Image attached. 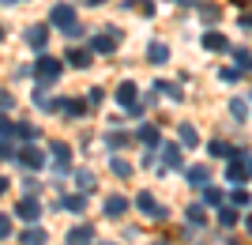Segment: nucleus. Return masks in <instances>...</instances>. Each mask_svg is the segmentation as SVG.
I'll return each mask as SVG.
<instances>
[{"mask_svg": "<svg viewBox=\"0 0 252 245\" xmlns=\"http://www.w3.org/2000/svg\"><path fill=\"white\" fill-rule=\"evenodd\" d=\"M15 215H19V219H27V223H38V215H42V204L34 200V196H23V200L15 204Z\"/></svg>", "mask_w": 252, "mask_h": 245, "instance_id": "obj_1", "label": "nucleus"}, {"mask_svg": "<svg viewBox=\"0 0 252 245\" xmlns=\"http://www.w3.org/2000/svg\"><path fill=\"white\" fill-rule=\"evenodd\" d=\"M117 102H121L128 113H139V95H136V87H132V83H121V87H117Z\"/></svg>", "mask_w": 252, "mask_h": 245, "instance_id": "obj_2", "label": "nucleus"}, {"mask_svg": "<svg viewBox=\"0 0 252 245\" xmlns=\"http://www.w3.org/2000/svg\"><path fill=\"white\" fill-rule=\"evenodd\" d=\"M49 19H53V27H64V31H72V27H75V11L68 8V4H57Z\"/></svg>", "mask_w": 252, "mask_h": 245, "instance_id": "obj_3", "label": "nucleus"}, {"mask_svg": "<svg viewBox=\"0 0 252 245\" xmlns=\"http://www.w3.org/2000/svg\"><path fill=\"white\" fill-rule=\"evenodd\" d=\"M34 72H38V79H45V83H49V79H57V75H61V64L53 61V57H38Z\"/></svg>", "mask_w": 252, "mask_h": 245, "instance_id": "obj_4", "label": "nucleus"}, {"mask_svg": "<svg viewBox=\"0 0 252 245\" xmlns=\"http://www.w3.org/2000/svg\"><path fill=\"white\" fill-rule=\"evenodd\" d=\"M117 45H121V31H113V27H109L105 34H98V38H94V49H98V53H113Z\"/></svg>", "mask_w": 252, "mask_h": 245, "instance_id": "obj_5", "label": "nucleus"}, {"mask_svg": "<svg viewBox=\"0 0 252 245\" xmlns=\"http://www.w3.org/2000/svg\"><path fill=\"white\" fill-rule=\"evenodd\" d=\"M19 162L27 166V170H42V166H45V151H38V147H23V151H19Z\"/></svg>", "mask_w": 252, "mask_h": 245, "instance_id": "obj_6", "label": "nucleus"}, {"mask_svg": "<svg viewBox=\"0 0 252 245\" xmlns=\"http://www.w3.org/2000/svg\"><path fill=\"white\" fill-rule=\"evenodd\" d=\"M245 174H249V162H245L241 155H233V159H230V170H226V181H230V185H241Z\"/></svg>", "mask_w": 252, "mask_h": 245, "instance_id": "obj_7", "label": "nucleus"}, {"mask_svg": "<svg viewBox=\"0 0 252 245\" xmlns=\"http://www.w3.org/2000/svg\"><path fill=\"white\" fill-rule=\"evenodd\" d=\"M136 208H139L143 215H151V219H162V208L155 204V196H151V192H139V196H136Z\"/></svg>", "mask_w": 252, "mask_h": 245, "instance_id": "obj_8", "label": "nucleus"}, {"mask_svg": "<svg viewBox=\"0 0 252 245\" xmlns=\"http://www.w3.org/2000/svg\"><path fill=\"white\" fill-rule=\"evenodd\" d=\"M162 151V166H166V170H177L181 166V147L177 143H166V147H158Z\"/></svg>", "mask_w": 252, "mask_h": 245, "instance_id": "obj_9", "label": "nucleus"}, {"mask_svg": "<svg viewBox=\"0 0 252 245\" xmlns=\"http://www.w3.org/2000/svg\"><path fill=\"white\" fill-rule=\"evenodd\" d=\"M45 38H49L45 27H31V31H27V45H31V49H45Z\"/></svg>", "mask_w": 252, "mask_h": 245, "instance_id": "obj_10", "label": "nucleus"}, {"mask_svg": "<svg viewBox=\"0 0 252 245\" xmlns=\"http://www.w3.org/2000/svg\"><path fill=\"white\" fill-rule=\"evenodd\" d=\"M136 140H139V143H147V147H158V143H162V136H158L155 125H143V128L136 132Z\"/></svg>", "mask_w": 252, "mask_h": 245, "instance_id": "obj_11", "label": "nucleus"}, {"mask_svg": "<svg viewBox=\"0 0 252 245\" xmlns=\"http://www.w3.org/2000/svg\"><path fill=\"white\" fill-rule=\"evenodd\" d=\"M125 208H128L125 196H109V200H105V215H109V219H121V215H125Z\"/></svg>", "mask_w": 252, "mask_h": 245, "instance_id": "obj_12", "label": "nucleus"}, {"mask_svg": "<svg viewBox=\"0 0 252 245\" xmlns=\"http://www.w3.org/2000/svg\"><path fill=\"white\" fill-rule=\"evenodd\" d=\"M181 143H185V147H196V143H200V132H196L189 121H181Z\"/></svg>", "mask_w": 252, "mask_h": 245, "instance_id": "obj_13", "label": "nucleus"}, {"mask_svg": "<svg viewBox=\"0 0 252 245\" xmlns=\"http://www.w3.org/2000/svg\"><path fill=\"white\" fill-rule=\"evenodd\" d=\"M147 57H151V64H166V61H169V49H166L162 42H155V45L147 49Z\"/></svg>", "mask_w": 252, "mask_h": 245, "instance_id": "obj_14", "label": "nucleus"}, {"mask_svg": "<svg viewBox=\"0 0 252 245\" xmlns=\"http://www.w3.org/2000/svg\"><path fill=\"white\" fill-rule=\"evenodd\" d=\"M91 234H94L91 226H75L72 234H68V242H72V245H87V242H91Z\"/></svg>", "mask_w": 252, "mask_h": 245, "instance_id": "obj_15", "label": "nucleus"}, {"mask_svg": "<svg viewBox=\"0 0 252 245\" xmlns=\"http://www.w3.org/2000/svg\"><path fill=\"white\" fill-rule=\"evenodd\" d=\"M211 155H215V159H233V155H241V151H233V147H226L222 140H215V143H211Z\"/></svg>", "mask_w": 252, "mask_h": 245, "instance_id": "obj_16", "label": "nucleus"}, {"mask_svg": "<svg viewBox=\"0 0 252 245\" xmlns=\"http://www.w3.org/2000/svg\"><path fill=\"white\" fill-rule=\"evenodd\" d=\"M203 45H207V49H226V34H219V31L203 34Z\"/></svg>", "mask_w": 252, "mask_h": 245, "instance_id": "obj_17", "label": "nucleus"}, {"mask_svg": "<svg viewBox=\"0 0 252 245\" xmlns=\"http://www.w3.org/2000/svg\"><path fill=\"white\" fill-rule=\"evenodd\" d=\"M53 162H57V166H61V170H64V166H68V143H53Z\"/></svg>", "mask_w": 252, "mask_h": 245, "instance_id": "obj_18", "label": "nucleus"}, {"mask_svg": "<svg viewBox=\"0 0 252 245\" xmlns=\"http://www.w3.org/2000/svg\"><path fill=\"white\" fill-rule=\"evenodd\" d=\"M75 185H79L83 192H91V189H94V174H91V170H75Z\"/></svg>", "mask_w": 252, "mask_h": 245, "instance_id": "obj_19", "label": "nucleus"}, {"mask_svg": "<svg viewBox=\"0 0 252 245\" xmlns=\"http://www.w3.org/2000/svg\"><path fill=\"white\" fill-rule=\"evenodd\" d=\"M189 185H196V189L207 185V166H192V170H189Z\"/></svg>", "mask_w": 252, "mask_h": 245, "instance_id": "obj_20", "label": "nucleus"}, {"mask_svg": "<svg viewBox=\"0 0 252 245\" xmlns=\"http://www.w3.org/2000/svg\"><path fill=\"white\" fill-rule=\"evenodd\" d=\"M19 242H23V245H42V242H45V234L38 230V226H31V230H27V234H23Z\"/></svg>", "mask_w": 252, "mask_h": 245, "instance_id": "obj_21", "label": "nucleus"}, {"mask_svg": "<svg viewBox=\"0 0 252 245\" xmlns=\"http://www.w3.org/2000/svg\"><path fill=\"white\" fill-rule=\"evenodd\" d=\"M68 64H72V68H87V64H91V57H87L83 49H72V53H68Z\"/></svg>", "mask_w": 252, "mask_h": 245, "instance_id": "obj_22", "label": "nucleus"}, {"mask_svg": "<svg viewBox=\"0 0 252 245\" xmlns=\"http://www.w3.org/2000/svg\"><path fill=\"white\" fill-rule=\"evenodd\" d=\"M219 223H222V226H233V223H237V211L222 204V208H219Z\"/></svg>", "mask_w": 252, "mask_h": 245, "instance_id": "obj_23", "label": "nucleus"}, {"mask_svg": "<svg viewBox=\"0 0 252 245\" xmlns=\"http://www.w3.org/2000/svg\"><path fill=\"white\" fill-rule=\"evenodd\" d=\"M125 143H128L125 132H109V136H105V147H109V151H113V147H125Z\"/></svg>", "mask_w": 252, "mask_h": 245, "instance_id": "obj_24", "label": "nucleus"}, {"mask_svg": "<svg viewBox=\"0 0 252 245\" xmlns=\"http://www.w3.org/2000/svg\"><path fill=\"white\" fill-rule=\"evenodd\" d=\"M61 204L68 208V211H75V215H79V211H83V204H87V200H83V196H64Z\"/></svg>", "mask_w": 252, "mask_h": 245, "instance_id": "obj_25", "label": "nucleus"}, {"mask_svg": "<svg viewBox=\"0 0 252 245\" xmlns=\"http://www.w3.org/2000/svg\"><path fill=\"white\" fill-rule=\"evenodd\" d=\"M109 166H113V174H117V177H132V166H128V162L113 159V162H109Z\"/></svg>", "mask_w": 252, "mask_h": 245, "instance_id": "obj_26", "label": "nucleus"}, {"mask_svg": "<svg viewBox=\"0 0 252 245\" xmlns=\"http://www.w3.org/2000/svg\"><path fill=\"white\" fill-rule=\"evenodd\" d=\"M189 223L192 226H203V208H200V204H192V208H189Z\"/></svg>", "mask_w": 252, "mask_h": 245, "instance_id": "obj_27", "label": "nucleus"}, {"mask_svg": "<svg viewBox=\"0 0 252 245\" xmlns=\"http://www.w3.org/2000/svg\"><path fill=\"white\" fill-rule=\"evenodd\" d=\"M230 113L237 121H245V102H241V98H233V102H230Z\"/></svg>", "mask_w": 252, "mask_h": 245, "instance_id": "obj_28", "label": "nucleus"}, {"mask_svg": "<svg viewBox=\"0 0 252 245\" xmlns=\"http://www.w3.org/2000/svg\"><path fill=\"white\" fill-rule=\"evenodd\" d=\"M19 136L23 140H34V136H38V128H34V125H19Z\"/></svg>", "mask_w": 252, "mask_h": 245, "instance_id": "obj_29", "label": "nucleus"}, {"mask_svg": "<svg viewBox=\"0 0 252 245\" xmlns=\"http://www.w3.org/2000/svg\"><path fill=\"white\" fill-rule=\"evenodd\" d=\"M219 75H222V83H233V79H237V68H222Z\"/></svg>", "mask_w": 252, "mask_h": 245, "instance_id": "obj_30", "label": "nucleus"}, {"mask_svg": "<svg viewBox=\"0 0 252 245\" xmlns=\"http://www.w3.org/2000/svg\"><path fill=\"white\" fill-rule=\"evenodd\" d=\"M0 234H4V238H11V219H8V215L0 219Z\"/></svg>", "mask_w": 252, "mask_h": 245, "instance_id": "obj_31", "label": "nucleus"}, {"mask_svg": "<svg viewBox=\"0 0 252 245\" xmlns=\"http://www.w3.org/2000/svg\"><path fill=\"white\" fill-rule=\"evenodd\" d=\"M207 204H222V192L219 189H207Z\"/></svg>", "mask_w": 252, "mask_h": 245, "instance_id": "obj_32", "label": "nucleus"}, {"mask_svg": "<svg viewBox=\"0 0 252 245\" xmlns=\"http://www.w3.org/2000/svg\"><path fill=\"white\" fill-rule=\"evenodd\" d=\"M245 226H249V234H252V215H249V219H245Z\"/></svg>", "mask_w": 252, "mask_h": 245, "instance_id": "obj_33", "label": "nucleus"}, {"mask_svg": "<svg viewBox=\"0 0 252 245\" xmlns=\"http://www.w3.org/2000/svg\"><path fill=\"white\" fill-rule=\"evenodd\" d=\"M245 162H249V177H252V159H245Z\"/></svg>", "mask_w": 252, "mask_h": 245, "instance_id": "obj_34", "label": "nucleus"}, {"mask_svg": "<svg viewBox=\"0 0 252 245\" xmlns=\"http://www.w3.org/2000/svg\"><path fill=\"white\" fill-rule=\"evenodd\" d=\"M177 4H196V0H177Z\"/></svg>", "mask_w": 252, "mask_h": 245, "instance_id": "obj_35", "label": "nucleus"}, {"mask_svg": "<svg viewBox=\"0 0 252 245\" xmlns=\"http://www.w3.org/2000/svg\"><path fill=\"white\" fill-rule=\"evenodd\" d=\"M87 4H102V0H87Z\"/></svg>", "mask_w": 252, "mask_h": 245, "instance_id": "obj_36", "label": "nucleus"}, {"mask_svg": "<svg viewBox=\"0 0 252 245\" xmlns=\"http://www.w3.org/2000/svg\"><path fill=\"white\" fill-rule=\"evenodd\" d=\"M8 4H19V0H8Z\"/></svg>", "mask_w": 252, "mask_h": 245, "instance_id": "obj_37", "label": "nucleus"}]
</instances>
